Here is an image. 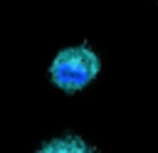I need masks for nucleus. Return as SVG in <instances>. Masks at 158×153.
Returning <instances> with one entry per match:
<instances>
[{
    "instance_id": "nucleus-2",
    "label": "nucleus",
    "mask_w": 158,
    "mask_h": 153,
    "mask_svg": "<svg viewBox=\"0 0 158 153\" xmlns=\"http://www.w3.org/2000/svg\"><path fill=\"white\" fill-rule=\"evenodd\" d=\"M37 153H99V151L94 146H89L81 136L67 133V136H59V138L47 141Z\"/></svg>"
},
{
    "instance_id": "nucleus-1",
    "label": "nucleus",
    "mask_w": 158,
    "mask_h": 153,
    "mask_svg": "<svg viewBox=\"0 0 158 153\" xmlns=\"http://www.w3.org/2000/svg\"><path fill=\"white\" fill-rule=\"evenodd\" d=\"M99 69H101L99 54L91 52L86 44H79V47L62 49L52 59V64H49V79L62 91L74 94V91H81L89 81H94L96 74H99Z\"/></svg>"
}]
</instances>
